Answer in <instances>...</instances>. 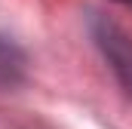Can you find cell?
Listing matches in <instances>:
<instances>
[{
  "label": "cell",
  "instance_id": "1",
  "mask_svg": "<svg viewBox=\"0 0 132 129\" xmlns=\"http://www.w3.org/2000/svg\"><path fill=\"white\" fill-rule=\"evenodd\" d=\"M123 3H129V6H132V0H123Z\"/></svg>",
  "mask_w": 132,
  "mask_h": 129
}]
</instances>
